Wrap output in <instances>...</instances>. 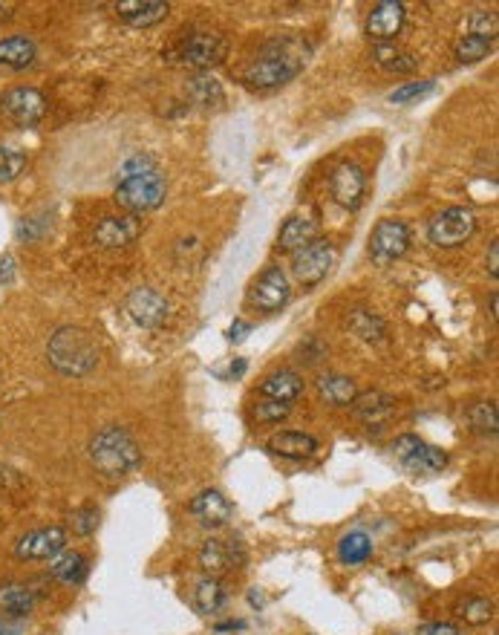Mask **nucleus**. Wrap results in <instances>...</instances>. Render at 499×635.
I'll use <instances>...</instances> for the list:
<instances>
[{"instance_id": "1", "label": "nucleus", "mask_w": 499, "mask_h": 635, "mask_svg": "<svg viewBox=\"0 0 499 635\" xmlns=\"http://www.w3.org/2000/svg\"><path fill=\"white\" fill-rule=\"evenodd\" d=\"M306 64V44L300 38H275L251 61L246 81L257 90L283 87L298 76Z\"/></svg>"}, {"instance_id": "2", "label": "nucleus", "mask_w": 499, "mask_h": 635, "mask_svg": "<svg viewBox=\"0 0 499 635\" xmlns=\"http://www.w3.org/2000/svg\"><path fill=\"white\" fill-rule=\"evenodd\" d=\"M47 358L50 364L70 379H81L96 370L99 364V347L93 335L81 327H61L50 335L47 341Z\"/></svg>"}, {"instance_id": "3", "label": "nucleus", "mask_w": 499, "mask_h": 635, "mask_svg": "<svg viewBox=\"0 0 499 635\" xmlns=\"http://www.w3.org/2000/svg\"><path fill=\"white\" fill-rule=\"evenodd\" d=\"M139 459H142V451H139L136 439L119 425H107L104 431L90 439V462L107 480L127 477L139 465Z\"/></svg>"}, {"instance_id": "4", "label": "nucleus", "mask_w": 499, "mask_h": 635, "mask_svg": "<svg viewBox=\"0 0 499 635\" xmlns=\"http://www.w3.org/2000/svg\"><path fill=\"white\" fill-rule=\"evenodd\" d=\"M165 194H168V179L159 168H153L148 174H139V177H127L116 185V194L113 200L125 208L127 214H145V211H153L159 205L165 203Z\"/></svg>"}, {"instance_id": "5", "label": "nucleus", "mask_w": 499, "mask_h": 635, "mask_svg": "<svg viewBox=\"0 0 499 635\" xmlns=\"http://www.w3.org/2000/svg\"><path fill=\"white\" fill-rule=\"evenodd\" d=\"M476 231V214L465 205H450L445 211H439L430 226H427V240L439 249H456L462 243H468Z\"/></svg>"}, {"instance_id": "6", "label": "nucleus", "mask_w": 499, "mask_h": 635, "mask_svg": "<svg viewBox=\"0 0 499 635\" xmlns=\"http://www.w3.org/2000/svg\"><path fill=\"white\" fill-rule=\"evenodd\" d=\"M393 457L399 459L401 468L410 474H439L448 465V454L436 445H427L425 439L404 433L393 442Z\"/></svg>"}, {"instance_id": "7", "label": "nucleus", "mask_w": 499, "mask_h": 635, "mask_svg": "<svg viewBox=\"0 0 499 635\" xmlns=\"http://www.w3.org/2000/svg\"><path fill=\"white\" fill-rule=\"evenodd\" d=\"M225 55H228V41L223 35H214V32H194L176 47V58L185 67H194L200 73L223 64Z\"/></svg>"}, {"instance_id": "8", "label": "nucleus", "mask_w": 499, "mask_h": 635, "mask_svg": "<svg viewBox=\"0 0 499 635\" xmlns=\"http://www.w3.org/2000/svg\"><path fill=\"white\" fill-rule=\"evenodd\" d=\"M410 249V229L401 220H378V226L370 234V257L375 266H390Z\"/></svg>"}, {"instance_id": "9", "label": "nucleus", "mask_w": 499, "mask_h": 635, "mask_svg": "<svg viewBox=\"0 0 499 635\" xmlns=\"http://www.w3.org/2000/svg\"><path fill=\"white\" fill-rule=\"evenodd\" d=\"M332 263H335V246L324 237L312 240L309 246L292 254V272L303 286H318L329 275Z\"/></svg>"}, {"instance_id": "10", "label": "nucleus", "mask_w": 499, "mask_h": 635, "mask_svg": "<svg viewBox=\"0 0 499 635\" xmlns=\"http://www.w3.org/2000/svg\"><path fill=\"white\" fill-rule=\"evenodd\" d=\"M0 107H3L6 119L18 127H35L47 116V99L35 87H12L9 93H3Z\"/></svg>"}, {"instance_id": "11", "label": "nucleus", "mask_w": 499, "mask_h": 635, "mask_svg": "<svg viewBox=\"0 0 499 635\" xmlns=\"http://www.w3.org/2000/svg\"><path fill=\"white\" fill-rule=\"evenodd\" d=\"M292 298V286H289V278L280 266H269L260 278L254 280L249 292V301L254 309L272 315V312H280L283 306L289 304Z\"/></svg>"}, {"instance_id": "12", "label": "nucleus", "mask_w": 499, "mask_h": 635, "mask_svg": "<svg viewBox=\"0 0 499 635\" xmlns=\"http://www.w3.org/2000/svg\"><path fill=\"white\" fill-rule=\"evenodd\" d=\"M125 309L127 315H130L139 327H145V330H159V327H165V321L171 318V304L165 301V295H159V292L150 289V286L133 289V292L127 295Z\"/></svg>"}, {"instance_id": "13", "label": "nucleus", "mask_w": 499, "mask_h": 635, "mask_svg": "<svg viewBox=\"0 0 499 635\" xmlns=\"http://www.w3.org/2000/svg\"><path fill=\"white\" fill-rule=\"evenodd\" d=\"M202 569L208 572V578H217L225 572L243 569L246 566V549L240 540H220V537H208L200 549Z\"/></svg>"}, {"instance_id": "14", "label": "nucleus", "mask_w": 499, "mask_h": 635, "mask_svg": "<svg viewBox=\"0 0 499 635\" xmlns=\"http://www.w3.org/2000/svg\"><path fill=\"white\" fill-rule=\"evenodd\" d=\"M364 191H367V174H364L361 165L341 162L332 171V177H329V194H332V200L341 205V208H350V211L361 208Z\"/></svg>"}, {"instance_id": "15", "label": "nucleus", "mask_w": 499, "mask_h": 635, "mask_svg": "<svg viewBox=\"0 0 499 635\" xmlns=\"http://www.w3.org/2000/svg\"><path fill=\"white\" fill-rule=\"evenodd\" d=\"M67 549V532L61 526H47L24 534L15 543V558L21 560H52Z\"/></svg>"}, {"instance_id": "16", "label": "nucleus", "mask_w": 499, "mask_h": 635, "mask_svg": "<svg viewBox=\"0 0 499 635\" xmlns=\"http://www.w3.org/2000/svg\"><path fill=\"white\" fill-rule=\"evenodd\" d=\"M139 234H142V220L136 214H119V217H104L93 231V240L101 249H125L139 240Z\"/></svg>"}, {"instance_id": "17", "label": "nucleus", "mask_w": 499, "mask_h": 635, "mask_svg": "<svg viewBox=\"0 0 499 635\" xmlns=\"http://www.w3.org/2000/svg\"><path fill=\"white\" fill-rule=\"evenodd\" d=\"M404 26V3L399 0H381L375 3L367 18V35L378 44H393Z\"/></svg>"}, {"instance_id": "18", "label": "nucleus", "mask_w": 499, "mask_h": 635, "mask_svg": "<svg viewBox=\"0 0 499 635\" xmlns=\"http://www.w3.org/2000/svg\"><path fill=\"white\" fill-rule=\"evenodd\" d=\"M191 514L200 520L205 529H223V526H228V520L234 517V506L225 500L220 491L205 488L191 500Z\"/></svg>"}, {"instance_id": "19", "label": "nucleus", "mask_w": 499, "mask_h": 635, "mask_svg": "<svg viewBox=\"0 0 499 635\" xmlns=\"http://www.w3.org/2000/svg\"><path fill=\"white\" fill-rule=\"evenodd\" d=\"M318 234H321V226H318V220H312V217H306V214H295V217H289L286 223H283V229L277 234V249L280 252H298L303 246H309L312 240H318Z\"/></svg>"}, {"instance_id": "20", "label": "nucleus", "mask_w": 499, "mask_h": 635, "mask_svg": "<svg viewBox=\"0 0 499 635\" xmlns=\"http://www.w3.org/2000/svg\"><path fill=\"white\" fill-rule=\"evenodd\" d=\"M352 407H355L358 419H361V422H367V425L373 428V425L387 422V419L396 413V399H393V396H387V393H381V390H364V393H358V396H355Z\"/></svg>"}, {"instance_id": "21", "label": "nucleus", "mask_w": 499, "mask_h": 635, "mask_svg": "<svg viewBox=\"0 0 499 635\" xmlns=\"http://www.w3.org/2000/svg\"><path fill=\"white\" fill-rule=\"evenodd\" d=\"M300 393H303V379H300L295 370H275V373H269L263 379V384H260V396L263 399H272V402L295 405Z\"/></svg>"}, {"instance_id": "22", "label": "nucleus", "mask_w": 499, "mask_h": 635, "mask_svg": "<svg viewBox=\"0 0 499 635\" xmlns=\"http://www.w3.org/2000/svg\"><path fill=\"white\" fill-rule=\"evenodd\" d=\"M266 448H269L272 454H277V457L309 459L318 451V439L300 431H280L275 433V436H269Z\"/></svg>"}, {"instance_id": "23", "label": "nucleus", "mask_w": 499, "mask_h": 635, "mask_svg": "<svg viewBox=\"0 0 499 635\" xmlns=\"http://www.w3.org/2000/svg\"><path fill=\"white\" fill-rule=\"evenodd\" d=\"M116 12H119V18L130 26H156L159 21H165L168 18V12H171V6L168 3H159V0H125V3H119L116 6Z\"/></svg>"}, {"instance_id": "24", "label": "nucleus", "mask_w": 499, "mask_h": 635, "mask_svg": "<svg viewBox=\"0 0 499 635\" xmlns=\"http://www.w3.org/2000/svg\"><path fill=\"white\" fill-rule=\"evenodd\" d=\"M185 93H188V99L197 104V107H202V110H220L225 104L223 84L211 76V73H197V76L188 78Z\"/></svg>"}, {"instance_id": "25", "label": "nucleus", "mask_w": 499, "mask_h": 635, "mask_svg": "<svg viewBox=\"0 0 499 635\" xmlns=\"http://www.w3.org/2000/svg\"><path fill=\"white\" fill-rule=\"evenodd\" d=\"M38 58V47L32 38L26 35H9V38H0V67H9V70H26L32 67Z\"/></svg>"}, {"instance_id": "26", "label": "nucleus", "mask_w": 499, "mask_h": 635, "mask_svg": "<svg viewBox=\"0 0 499 635\" xmlns=\"http://www.w3.org/2000/svg\"><path fill=\"white\" fill-rule=\"evenodd\" d=\"M318 393L324 399L326 405L335 407H347L355 402L358 396V387L350 376H338V373H329V376H321L318 379Z\"/></svg>"}, {"instance_id": "27", "label": "nucleus", "mask_w": 499, "mask_h": 635, "mask_svg": "<svg viewBox=\"0 0 499 635\" xmlns=\"http://www.w3.org/2000/svg\"><path fill=\"white\" fill-rule=\"evenodd\" d=\"M87 558L81 552H61L58 558L50 560V575L58 584H81L87 578Z\"/></svg>"}, {"instance_id": "28", "label": "nucleus", "mask_w": 499, "mask_h": 635, "mask_svg": "<svg viewBox=\"0 0 499 635\" xmlns=\"http://www.w3.org/2000/svg\"><path fill=\"white\" fill-rule=\"evenodd\" d=\"M373 58L378 67H384L387 73H399V76H407L419 67V58L396 44H378L373 50Z\"/></svg>"}, {"instance_id": "29", "label": "nucleus", "mask_w": 499, "mask_h": 635, "mask_svg": "<svg viewBox=\"0 0 499 635\" xmlns=\"http://www.w3.org/2000/svg\"><path fill=\"white\" fill-rule=\"evenodd\" d=\"M373 555V540L367 532H350L341 537L338 543V558L344 566H358V563H367Z\"/></svg>"}, {"instance_id": "30", "label": "nucleus", "mask_w": 499, "mask_h": 635, "mask_svg": "<svg viewBox=\"0 0 499 635\" xmlns=\"http://www.w3.org/2000/svg\"><path fill=\"white\" fill-rule=\"evenodd\" d=\"M347 324H350V330L355 332L361 341H367V344H378V341H384V335H387V324H384L378 315L367 312V309H352Z\"/></svg>"}, {"instance_id": "31", "label": "nucleus", "mask_w": 499, "mask_h": 635, "mask_svg": "<svg viewBox=\"0 0 499 635\" xmlns=\"http://www.w3.org/2000/svg\"><path fill=\"white\" fill-rule=\"evenodd\" d=\"M35 607V592L24 584H3L0 586V610L12 615H29Z\"/></svg>"}, {"instance_id": "32", "label": "nucleus", "mask_w": 499, "mask_h": 635, "mask_svg": "<svg viewBox=\"0 0 499 635\" xmlns=\"http://www.w3.org/2000/svg\"><path fill=\"white\" fill-rule=\"evenodd\" d=\"M225 604V589L217 578H202L197 589H194V607L202 612V615H214V612L223 610Z\"/></svg>"}, {"instance_id": "33", "label": "nucleus", "mask_w": 499, "mask_h": 635, "mask_svg": "<svg viewBox=\"0 0 499 635\" xmlns=\"http://www.w3.org/2000/svg\"><path fill=\"white\" fill-rule=\"evenodd\" d=\"M456 615L465 624H471V627H482V624H488L494 618V601L491 598H482V595H471V598H465L456 607Z\"/></svg>"}, {"instance_id": "34", "label": "nucleus", "mask_w": 499, "mask_h": 635, "mask_svg": "<svg viewBox=\"0 0 499 635\" xmlns=\"http://www.w3.org/2000/svg\"><path fill=\"white\" fill-rule=\"evenodd\" d=\"M468 422H471V428H474L476 433H482V436H497V405H494V402H476V405L468 410Z\"/></svg>"}, {"instance_id": "35", "label": "nucleus", "mask_w": 499, "mask_h": 635, "mask_svg": "<svg viewBox=\"0 0 499 635\" xmlns=\"http://www.w3.org/2000/svg\"><path fill=\"white\" fill-rule=\"evenodd\" d=\"M491 50H494V41H485V38H476V35H465L456 44V58H459V64H476V61L488 58Z\"/></svg>"}, {"instance_id": "36", "label": "nucleus", "mask_w": 499, "mask_h": 635, "mask_svg": "<svg viewBox=\"0 0 499 635\" xmlns=\"http://www.w3.org/2000/svg\"><path fill=\"white\" fill-rule=\"evenodd\" d=\"M26 153L0 145V185H9L24 174Z\"/></svg>"}, {"instance_id": "37", "label": "nucleus", "mask_w": 499, "mask_h": 635, "mask_svg": "<svg viewBox=\"0 0 499 635\" xmlns=\"http://www.w3.org/2000/svg\"><path fill=\"white\" fill-rule=\"evenodd\" d=\"M468 29H471V35H476V38L494 41L499 32L497 12H491V9H476L474 15L468 18Z\"/></svg>"}, {"instance_id": "38", "label": "nucleus", "mask_w": 499, "mask_h": 635, "mask_svg": "<svg viewBox=\"0 0 499 635\" xmlns=\"http://www.w3.org/2000/svg\"><path fill=\"white\" fill-rule=\"evenodd\" d=\"M433 81L427 78V81H410V84H401L396 87L393 93H390V102L393 104H410L416 102V99H425L427 93H433Z\"/></svg>"}, {"instance_id": "39", "label": "nucleus", "mask_w": 499, "mask_h": 635, "mask_svg": "<svg viewBox=\"0 0 499 635\" xmlns=\"http://www.w3.org/2000/svg\"><path fill=\"white\" fill-rule=\"evenodd\" d=\"M73 532L81 534V537H87V534H93L99 529V508L96 506H84L73 511Z\"/></svg>"}, {"instance_id": "40", "label": "nucleus", "mask_w": 499, "mask_h": 635, "mask_svg": "<svg viewBox=\"0 0 499 635\" xmlns=\"http://www.w3.org/2000/svg\"><path fill=\"white\" fill-rule=\"evenodd\" d=\"M289 413H292V405H286V402L263 399V402L254 405V416H257L260 422H280V419H286Z\"/></svg>"}, {"instance_id": "41", "label": "nucleus", "mask_w": 499, "mask_h": 635, "mask_svg": "<svg viewBox=\"0 0 499 635\" xmlns=\"http://www.w3.org/2000/svg\"><path fill=\"white\" fill-rule=\"evenodd\" d=\"M153 168H156V159H153V156H148V153H136V156H130L125 165H122V179L148 174Z\"/></svg>"}, {"instance_id": "42", "label": "nucleus", "mask_w": 499, "mask_h": 635, "mask_svg": "<svg viewBox=\"0 0 499 635\" xmlns=\"http://www.w3.org/2000/svg\"><path fill=\"white\" fill-rule=\"evenodd\" d=\"M416 635H459V627L448 621H430V624H422Z\"/></svg>"}, {"instance_id": "43", "label": "nucleus", "mask_w": 499, "mask_h": 635, "mask_svg": "<svg viewBox=\"0 0 499 635\" xmlns=\"http://www.w3.org/2000/svg\"><path fill=\"white\" fill-rule=\"evenodd\" d=\"M249 332H251L249 321H234V324H231V330H228V338H231L234 344H240Z\"/></svg>"}, {"instance_id": "44", "label": "nucleus", "mask_w": 499, "mask_h": 635, "mask_svg": "<svg viewBox=\"0 0 499 635\" xmlns=\"http://www.w3.org/2000/svg\"><path fill=\"white\" fill-rule=\"evenodd\" d=\"M485 263H488V275H491V278H499V240L491 243V249H488V260H485Z\"/></svg>"}, {"instance_id": "45", "label": "nucleus", "mask_w": 499, "mask_h": 635, "mask_svg": "<svg viewBox=\"0 0 499 635\" xmlns=\"http://www.w3.org/2000/svg\"><path fill=\"white\" fill-rule=\"evenodd\" d=\"M12 15H15V6H12V3H0V24L9 21Z\"/></svg>"}, {"instance_id": "46", "label": "nucleus", "mask_w": 499, "mask_h": 635, "mask_svg": "<svg viewBox=\"0 0 499 635\" xmlns=\"http://www.w3.org/2000/svg\"><path fill=\"white\" fill-rule=\"evenodd\" d=\"M488 306H491V318H494V321H497L499 318V298H497V292H494V295H491V301H488Z\"/></svg>"}, {"instance_id": "47", "label": "nucleus", "mask_w": 499, "mask_h": 635, "mask_svg": "<svg viewBox=\"0 0 499 635\" xmlns=\"http://www.w3.org/2000/svg\"><path fill=\"white\" fill-rule=\"evenodd\" d=\"M0 635H3V627H0Z\"/></svg>"}]
</instances>
